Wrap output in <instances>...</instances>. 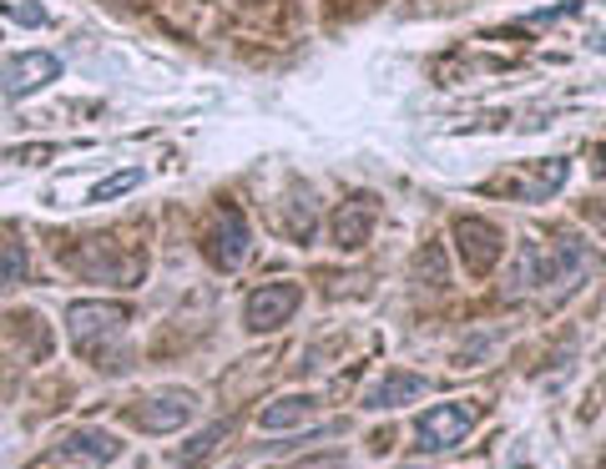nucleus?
Listing matches in <instances>:
<instances>
[{
    "mask_svg": "<svg viewBox=\"0 0 606 469\" xmlns=\"http://www.w3.org/2000/svg\"><path fill=\"white\" fill-rule=\"evenodd\" d=\"M592 222H596V227L606 233V202H592Z\"/></svg>",
    "mask_w": 606,
    "mask_h": 469,
    "instance_id": "obj_17",
    "label": "nucleus"
},
{
    "mask_svg": "<svg viewBox=\"0 0 606 469\" xmlns=\"http://www.w3.org/2000/svg\"><path fill=\"white\" fill-rule=\"evenodd\" d=\"M137 183H142V167H132V172H121V177H112V183H102L92 192V202H112V197H121L127 187H137Z\"/></svg>",
    "mask_w": 606,
    "mask_h": 469,
    "instance_id": "obj_15",
    "label": "nucleus"
},
{
    "mask_svg": "<svg viewBox=\"0 0 606 469\" xmlns=\"http://www.w3.org/2000/svg\"><path fill=\"white\" fill-rule=\"evenodd\" d=\"M430 389L420 374H409V368H389V374L364 394V409H399V404H415L420 394Z\"/></svg>",
    "mask_w": 606,
    "mask_h": 469,
    "instance_id": "obj_10",
    "label": "nucleus"
},
{
    "mask_svg": "<svg viewBox=\"0 0 606 469\" xmlns=\"http://www.w3.org/2000/svg\"><path fill=\"white\" fill-rule=\"evenodd\" d=\"M56 449L67 459H81V465H117L121 459V439L106 430H67Z\"/></svg>",
    "mask_w": 606,
    "mask_h": 469,
    "instance_id": "obj_9",
    "label": "nucleus"
},
{
    "mask_svg": "<svg viewBox=\"0 0 606 469\" xmlns=\"http://www.w3.org/2000/svg\"><path fill=\"white\" fill-rule=\"evenodd\" d=\"M248 248H253V233H248V222H243V212L223 208V212H218V222L208 227V237H202L208 262H212V268H223V273H233V268H243Z\"/></svg>",
    "mask_w": 606,
    "mask_h": 469,
    "instance_id": "obj_6",
    "label": "nucleus"
},
{
    "mask_svg": "<svg viewBox=\"0 0 606 469\" xmlns=\"http://www.w3.org/2000/svg\"><path fill=\"white\" fill-rule=\"evenodd\" d=\"M475 419H480V409L465 404V399L430 404L415 419V449H420V455H445V449H455V444L475 430Z\"/></svg>",
    "mask_w": 606,
    "mask_h": 469,
    "instance_id": "obj_1",
    "label": "nucleus"
},
{
    "mask_svg": "<svg viewBox=\"0 0 606 469\" xmlns=\"http://www.w3.org/2000/svg\"><path fill=\"white\" fill-rule=\"evenodd\" d=\"M121 324H127V308H121V303H71L67 308V333L86 359H96L106 343L117 339Z\"/></svg>",
    "mask_w": 606,
    "mask_h": 469,
    "instance_id": "obj_3",
    "label": "nucleus"
},
{
    "mask_svg": "<svg viewBox=\"0 0 606 469\" xmlns=\"http://www.w3.org/2000/svg\"><path fill=\"white\" fill-rule=\"evenodd\" d=\"M228 439V424H208V430H198L193 439L183 444V449H172V465L177 469H198V465H208L212 459V449Z\"/></svg>",
    "mask_w": 606,
    "mask_h": 469,
    "instance_id": "obj_13",
    "label": "nucleus"
},
{
    "mask_svg": "<svg viewBox=\"0 0 606 469\" xmlns=\"http://www.w3.org/2000/svg\"><path fill=\"white\" fill-rule=\"evenodd\" d=\"M15 278H26V248H21V243H5V248H0V283H15Z\"/></svg>",
    "mask_w": 606,
    "mask_h": 469,
    "instance_id": "obj_14",
    "label": "nucleus"
},
{
    "mask_svg": "<svg viewBox=\"0 0 606 469\" xmlns=\"http://www.w3.org/2000/svg\"><path fill=\"white\" fill-rule=\"evenodd\" d=\"M293 469H349V459L343 455H314V459H299Z\"/></svg>",
    "mask_w": 606,
    "mask_h": 469,
    "instance_id": "obj_16",
    "label": "nucleus"
},
{
    "mask_svg": "<svg viewBox=\"0 0 606 469\" xmlns=\"http://www.w3.org/2000/svg\"><path fill=\"white\" fill-rule=\"evenodd\" d=\"M0 77H5V96H31L36 86L61 77V61H56L51 51H26V56H15Z\"/></svg>",
    "mask_w": 606,
    "mask_h": 469,
    "instance_id": "obj_8",
    "label": "nucleus"
},
{
    "mask_svg": "<svg viewBox=\"0 0 606 469\" xmlns=\"http://www.w3.org/2000/svg\"><path fill=\"white\" fill-rule=\"evenodd\" d=\"M374 222H380V202H374V197H354V202H343L339 218H334V248H343V253L364 248L370 233H374Z\"/></svg>",
    "mask_w": 606,
    "mask_h": 469,
    "instance_id": "obj_7",
    "label": "nucleus"
},
{
    "mask_svg": "<svg viewBox=\"0 0 606 469\" xmlns=\"http://www.w3.org/2000/svg\"><path fill=\"white\" fill-rule=\"evenodd\" d=\"M299 303H303V283H264L243 303V328L248 333H273V328H283L299 313Z\"/></svg>",
    "mask_w": 606,
    "mask_h": 469,
    "instance_id": "obj_4",
    "label": "nucleus"
},
{
    "mask_svg": "<svg viewBox=\"0 0 606 469\" xmlns=\"http://www.w3.org/2000/svg\"><path fill=\"white\" fill-rule=\"evenodd\" d=\"M455 248H461L465 273L486 278L490 268L501 262L505 237H501V227H496V222H486V218H461V222H455Z\"/></svg>",
    "mask_w": 606,
    "mask_h": 469,
    "instance_id": "obj_5",
    "label": "nucleus"
},
{
    "mask_svg": "<svg viewBox=\"0 0 606 469\" xmlns=\"http://www.w3.org/2000/svg\"><path fill=\"white\" fill-rule=\"evenodd\" d=\"M193 414H198V399L187 389H158L121 409V419L142 434H172V430H183V424H193Z\"/></svg>",
    "mask_w": 606,
    "mask_h": 469,
    "instance_id": "obj_2",
    "label": "nucleus"
},
{
    "mask_svg": "<svg viewBox=\"0 0 606 469\" xmlns=\"http://www.w3.org/2000/svg\"><path fill=\"white\" fill-rule=\"evenodd\" d=\"M318 399L314 394H283L273 404L258 414V430H289V424H303V419H314Z\"/></svg>",
    "mask_w": 606,
    "mask_h": 469,
    "instance_id": "obj_12",
    "label": "nucleus"
},
{
    "mask_svg": "<svg viewBox=\"0 0 606 469\" xmlns=\"http://www.w3.org/2000/svg\"><path fill=\"white\" fill-rule=\"evenodd\" d=\"M561 183H567V162H551V167L540 162V167H531V172H521V177H511V183H505V192H515L521 202H540V197H551Z\"/></svg>",
    "mask_w": 606,
    "mask_h": 469,
    "instance_id": "obj_11",
    "label": "nucleus"
},
{
    "mask_svg": "<svg viewBox=\"0 0 606 469\" xmlns=\"http://www.w3.org/2000/svg\"><path fill=\"white\" fill-rule=\"evenodd\" d=\"M596 46H602V51H606V36H602V40H596Z\"/></svg>",
    "mask_w": 606,
    "mask_h": 469,
    "instance_id": "obj_18",
    "label": "nucleus"
}]
</instances>
